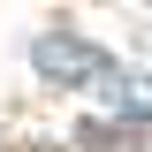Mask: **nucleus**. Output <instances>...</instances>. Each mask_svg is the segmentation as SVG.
Segmentation results:
<instances>
[{
	"instance_id": "nucleus-2",
	"label": "nucleus",
	"mask_w": 152,
	"mask_h": 152,
	"mask_svg": "<svg viewBox=\"0 0 152 152\" xmlns=\"http://www.w3.org/2000/svg\"><path fill=\"white\" fill-rule=\"evenodd\" d=\"M76 145L84 152H145L152 145V122H84Z\"/></svg>"
},
{
	"instance_id": "nucleus-1",
	"label": "nucleus",
	"mask_w": 152,
	"mask_h": 152,
	"mask_svg": "<svg viewBox=\"0 0 152 152\" xmlns=\"http://www.w3.org/2000/svg\"><path fill=\"white\" fill-rule=\"evenodd\" d=\"M31 61L53 76V84H107V76H114V53H107V46H84V38H69V31H46L31 46Z\"/></svg>"
}]
</instances>
